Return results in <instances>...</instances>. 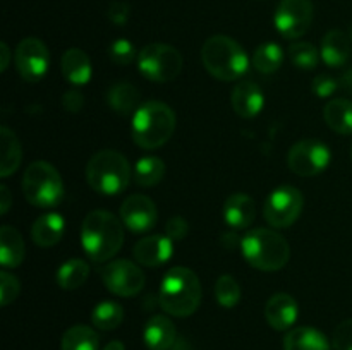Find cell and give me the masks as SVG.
Instances as JSON below:
<instances>
[{
    "instance_id": "cell-1",
    "label": "cell",
    "mask_w": 352,
    "mask_h": 350,
    "mask_svg": "<svg viewBox=\"0 0 352 350\" xmlns=\"http://www.w3.org/2000/svg\"><path fill=\"white\" fill-rule=\"evenodd\" d=\"M124 244V223L113 213L95 209L88 213L81 225V246L95 263L110 261Z\"/></svg>"
},
{
    "instance_id": "cell-2",
    "label": "cell",
    "mask_w": 352,
    "mask_h": 350,
    "mask_svg": "<svg viewBox=\"0 0 352 350\" xmlns=\"http://www.w3.org/2000/svg\"><path fill=\"white\" fill-rule=\"evenodd\" d=\"M158 304L174 318H188L201 304V283L198 275L186 266H175L162 278Z\"/></svg>"
},
{
    "instance_id": "cell-3",
    "label": "cell",
    "mask_w": 352,
    "mask_h": 350,
    "mask_svg": "<svg viewBox=\"0 0 352 350\" xmlns=\"http://www.w3.org/2000/svg\"><path fill=\"white\" fill-rule=\"evenodd\" d=\"M175 113L167 103L146 102L134 112L131 134L133 141L143 150L164 146L175 130Z\"/></svg>"
},
{
    "instance_id": "cell-4",
    "label": "cell",
    "mask_w": 352,
    "mask_h": 350,
    "mask_svg": "<svg viewBox=\"0 0 352 350\" xmlns=\"http://www.w3.org/2000/svg\"><path fill=\"white\" fill-rule=\"evenodd\" d=\"M201 62L219 81H236L248 72L250 58L244 48L226 34H215L203 43Z\"/></svg>"
},
{
    "instance_id": "cell-5",
    "label": "cell",
    "mask_w": 352,
    "mask_h": 350,
    "mask_svg": "<svg viewBox=\"0 0 352 350\" xmlns=\"http://www.w3.org/2000/svg\"><path fill=\"white\" fill-rule=\"evenodd\" d=\"M241 253L246 263L260 271H278L289 263L291 247L278 232L270 229L250 230L243 237Z\"/></svg>"
},
{
    "instance_id": "cell-6",
    "label": "cell",
    "mask_w": 352,
    "mask_h": 350,
    "mask_svg": "<svg viewBox=\"0 0 352 350\" xmlns=\"http://www.w3.org/2000/svg\"><path fill=\"white\" fill-rule=\"evenodd\" d=\"M131 165L122 153L102 150L89 158L86 165V180L93 191L103 196L120 194L129 185Z\"/></svg>"
},
{
    "instance_id": "cell-7",
    "label": "cell",
    "mask_w": 352,
    "mask_h": 350,
    "mask_svg": "<svg viewBox=\"0 0 352 350\" xmlns=\"http://www.w3.org/2000/svg\"><path fill=\"white\" fill-rule=\"evenodd\" d=\"M23 192L28 202L36 208H55L64 199V182L54 165L36 160L24 172Z\"/></svg>"
},
{
    "instance_id": "cell-8",
    "label": "cell",
    "mask_w": 352,
    "mask_h": 350,
    "mask_svg": "<svg viewBox=\"0 0 352 350\" xmlns=\"http://www.w3.org/2000/svg\"><path fill=\"white\" fill-rule=\"evenodd\" d=\"M138 69L150 81L170 82L181 74L182 55L170 45H146L138 55Z\"/></svg>"
},
{
    "instance_id": "cell-9",
    "label": "cell",
    "mask_w": 352,
    "mask_h": 350,
    "mask_svg": "<svg viewBox=\"0 0 352 350\" xmlns=\"http://www.w3.org/2000/svg\"><path fill=\"white\" fill-rule=\"evenodd\" d=\"M305 206L301 191L294 185H280L274 189L263 205V216L274 229L291 226L299 218Z\"/></svg>"
},
{
    "instance_id": "cell-10",
    "label": "cell",
    "mask_w": 352,
    "mask_h": 350,
    "mask_svg": "<svg viewBox=\"0 0 352 350\" xmlns=\"http://www.w3.org/2000/svg\"><path fill=\"white\" fill-rule=\"evenodd\" d=\"M332 160L329 146L322 141L305 139L296 143L287 153V165L299 177H316Z\"/></svg>"
},
{
    "instance_id": "cell-11",
    "label": "cell",
    "mask_w": 352,
    "mask_h": 350,
    "mask_svg": "<svg viewBox=\"0 0 352 350\" xmlns=\"http://www.w3.org/2000/svg\"><path fill=\"white\" fill-rule=\"evenodd\" d=\"M102 281L117 297H134L144 287V273L129 259H113L102 268Z\"/></svg>"
},
{
    "instance_id": "cell-12",
    "label": "cell",
    "mask_w": 352,
    "mask_h": 350,
    "mask_svg": "<svg viewBox=\"0 0 352 350\" xmlns=\"http://www.w3.org/2000/svg\"><path fill=\"white\" fill-rule=\"evenodd\" d=\"M311 0H282L274 16V24L280 36L298 40L308 33L313 23Z\"/></svg>"
},
{
    "instance_id": "cell-13",
    "label": "cell",
    "mask_w": 352,
    "mask_h": 350,
    "mask_svg": "<svg viewBox=\"0 0 352 350\" xmlns=\"http://www.w3.org/2000/svg\"><path fill=\"white\" fill-rule=\"evenodd\" d=\"M16 69L24 81H40L50 65V54L47 45L38 38H24L14 51Z\"/></svg>"
},
{
    "instance_id": "cell-14",
    "label": "cell",
    "mask_w": 352,
    "mask_h": 350,
    "mask_svg": "<svg viewBox=\"0 0 352 350\" xmlns=\"http://www.w3.org/2000/svg\"><path fill=\"white\" fill-rule=\"evenodd\" d=\"M124 226L134 233H144L157 223L158 211L153 199L143 194H133L122 202L119 211Z\"/></svg>"
},
{
    "instance_id": "cell-15",
    "label": "cell",
    "mask_w": 352,
    "mask_h": 350,
    "mask_svg": "<svg viewBox=\"0 0 352 350\" xmlns=\"http://www.w3.org/2000/svg\"><path fill=\"white\" fill-rule=\"evenodd\" d=\"M174 253V240L168 239L167 235H148L141 239L134 246L133 256L140 264L148 268H157L167 263Z\"/></svg>"
},
{
    "instance_id": "cell-16",
    "label": "cell",
    "mask_w": 352,
    "mask_h": 350,
    "mask_svg": "<svg viewBox=\"0 0 352 350\" xmlns=\"http://www.w3.org/2000/svg\"><path fill=\"white\" fill-rule=\"evenodd\" d=\"M299 305L296 299L289 294H275L265 304L267 323L277 331H289L298 321Z\"/></svg>"
},
{
    "instance_id": "cell-17",
    "label": "cell",
    "mask_w": 352,
    "mask_h": 350,
    "mask_svg": "<svg viewBox=\"0 0 352 350\" xmlns=\"http://www.w3.org/2000/svg\"><path fill=\"white\" fill-rule=\"evenodd\" d=\"M230 105H232L234 112L243 119H254L265 105L260 86L250 79L239 81L230 93Z\"/></svg>"
},
{
    "instance_id": "cell-18",
    "label": "cell",
    "mask_w": 352,
    "mask_h": 350,
    "mask_svg": "<svg viewBox=\"0 0 352 350\" xmlns=\"http://www.w3.org/2000/svg\"><path fill=\"white\" fill-rule=\"evenodd\" d=\"M143 340L148 350H170L177 340V329L167 316L155 314L144 326Z\"/></svg>"
},
{
    "instance_id": "cell-19",
    "label": "cell",
    "mask_w": 352,
    "mask_h": 350,
    "mask_svg": "<svg viewBox=\"0 0 352 350\" xmlns=\"http://www.w3.org/2000/svg\"><path fill=\"white\" fill-rule=\"evenodd\" d=\"M256 216V205L253 198L243 192L232 194L227 198L223 205V220L232 230H244L254 222Z\"/></svg>"
},
{
    "instance_id": "cell-20",
    "label": "cell",
    "mask_w": 352,
    "mask_h": 350,
    "mask_svg": "<svg viewBox=\"0 0 352 350\" xmlns=\"http://www.w3.org/2000/svg\"><path fill=\"white\" fill-rule=\"evenodd\" d=\"M60 69L64 78L74 86L88 84L93 74L89 57L81 48H69V50H65V54L62 55Z\"/></svg>"
},
{
    "instance_id": "cell-21",
    "label": "cell",
    "mask_w": 352,
    "mask_h": 350,
    "mask_svg": "<svg viewBox=\"0 0 352 350\" xmlns=\"http://www.w3.org/2000/svg\"><path fill=\"white\" fill-rule=\"evenodd\" d=\"M65 222L58 213H47L40 218L34 220L31 226V237L33 242L40 247H54L60 242L64 235Z\"/></svg>"
},
{
    "instance_id": "cell-22",
    "label": "cell",
    "mask_w": 352,
    "mask_h": 350,
    "mask_svg": "<svg viewBox=\"0 0 352 350\" xmlns=\"http://www.w3.org/2000/svg\"><path fill=\"white\" fill-rule=\"evenodd\" d=\"M323 62L329 67H342L351 57V40L344 31L332 30L323 36L320 48Z\"/></svg>"
},
{
    "instance_id": "cell-23",
    "label": "cell",
    "mask_w": 352,
    "mask_h": 350,
    "mask_svg": "<svg viewBox=\"0 0 352 350\" xmlns=\"http://www.w3.org/2000/svg\"><path fill=\"white\" fill-rule=\"evenodd\" d=\"M284 350H330V342L320 329L299 326L284 336Z\"/></svg>"
},
{
    "instance_id": "cell-24",
    "label": "cell",
    "mask_w": 352,
    "mask_h": 350,
    "mask_svg": "<svg viewBox=\"0 0 352 350\" xmlns=\"http://www.w3.org/2000/svg\"><path fill=\"white\" fill-rule=\"evenodd\" d=\"M26 247L19 230L10 225L0 229V263L3 268H17L24 261Z\"/></svg>"
},
{
    "instance_id": "cell-25",
    "label": "cell",
    "mask_w": 352,
    "mask_h": 350,
    "mask_svg": "<svg viewBox=\"0 0 352 350\" xmlns=\"http://www.w3.org/2000/svg\"><path fill=\"white\" fill-rule=\"evenodd\" d=\"M107 102H109L110 108L119 113V115L134 113L141 106L140 89L131 84V82H117L107 93Z\"/></svg>"
},
{
    "instance_id": "cell-26",
    "label": "cell",
    "mask_w": 352,
    "mask_h": 350,
    "mask_svg": "<svg viewBox=\"0 0 352 350\" xmlns=\"http://www.w3.org/2000/svg\"><path fill=\"white\" fill-rule=\"evenodd\" d=\"M323 119L337 134H352V102L346 98L330 100L323 108Z\"/></svg>"
},
{
    "instance_id": "cell-27",
    "label": "cell",
    "mask_w": 352,
    "mask_h": 350,
    "mask_svg": "<svg viewBox=\"0 0 352 350\" xmlns=\"http://www.w3.org/2000/svg\"><path fill=\"white\" fill-rule=\"evenodd\" d=\"M0 153H2V161H0V175L9 177L10 174L19 168L21 160H23V148H21L19 139L9 127L0 129Z\"/></svg>"
},
{
    "instance_id": "cell-28",
    "label": "cell",
    "mask_w": 352,
    "mask_h": 350,
    "mask_svg": "<svg viewBox=\"0 0 352 350\" xmlns=\"http://www.w3.org/2000/svg\"><path fill=\"white\" fill-rule=\"evenodd\" d=\"M89 277V266L85 259H69L58 268L57 283L64 290H78L79 287L86 283Z\"/></svg>"
},
{
    "instance_id": "cell-29",
    "label": "cell",
    "mask_w": 352,
    "mask_h": 350,
    "mask_svg": "<svg viewBox=\"0 0 352 350\" xmlns=\"http://www.w3.org/2000/svg\"><path fill=\"white\" fill-rule=\"evenodd\" d=\"M165 170H167V167H165L162 158L143 156L134 165V182L141 185V187H153V185L160 184L165 175Z\"/></svg>"
},
{
    "instance_id": "cell-30",
    "label": "cell",
    "mask_w": 352,
    "mask_h": 350,
    "mask_svg": "<svg viewBox=\"0 0 352 350\" xmlns=\"http://www.w3.org/2000/svg\"><path fill=\"white\" fill-rule=\"evenodd\" d=\"M62 350H100L98 335L89 326H71L62 336Z\"/></svg>"
},
{
    "instance_id": "cell-31",
    "label": "cell",
    "mask_w": 352,
    "mask_h": 350,
    "mask_svg": "<svg viewBox=\"0 0 352 350\" xmlns=\"http://www.w3.org/2000/svg\"><path fill=\"white\" fill-rule=\"evenodd\" d=\"M282 64H284V51L280 45L268 41L254 50L253 65L261 74H274L280 69Z\"/></svg>"
},
{
    "instance_id": "cell-32",
    "label": "cell",
    "mask_w": 352,
    "mask_h": 350,
    "mask_svg": "<svg viewBox=\"0 0 352 350\" xmlns=\"http://www.w3.org/2000/svg\"><path fill=\"white\" fill-rule=\"evenodd\" d=\"M93 325L102 331H112L119 328L120 323L124 321V309L122 305L113 301H103L93 309L91 314Z\"/></svg>"
},
{
    "instance_id": "cell-33",
    "label": "cell",
    "mask_w": 352,
    "mask_h": 350,
    "mask_svg": "<svg viewBox=\"0 0 352 350\" xmlns=\"http://www.w3.org/2000/svg\"><path fill=\"white\" fill-rule=\"evenodd\" d=\"M289 58L298 69L311 71L318 65L320 51L316 50L315 45L308 43V41H294L289 47Z\"/></svg>"
},
{
    "instance_id": "cell-34",
    "label": "cell",
    "mask_w": 352,
    "mask_h": 350,
    "mask_svg": "<svg viewBox=\"0 0 352 350\" xmlns=\"http://www.w3.org/2000/svg\"><path fill=\"white\" fill-rule=\"evenodd\" d=\"M215 299L222 307L232 309L241 301V287L230 275H222L215 283Z\"/></svg>"
},
{
    "instance_id": "cell-35",
    "label": "cell",
    "mask_w": 352,
    "mask_h": 350,
    "mask_svg": "<svg viewBox=\"0 0 352 350\" xmlns=\"http://www.w3.org/2000/svg\"><path fill=\"white\" fill-rule=\"evenodd\" d=\"M138 55L140 54L136 51V47L129 40H126V38H119V40L112 41L109 47L110 60L117 65L133 64L138 58Z\"/></svg>"
},
{
    "instance_id": "cell-36",
    "label": "cell",
    "mask_w": 352,
    "mask_h": 350,
    "mask_svg": "<svg viewBox=\"0 0 352 350\" xmlns=\"http://www.w3.org/2000/svg\"><path fill=\"white\" fill-rule=\"evenodd\" d=\"M21 292V283L17 280V277H14L12 273H9L7 270H3L0 273V305L7 307L9 304H12L17 297H19Z\"/></svg>"
},
{
    "instance_id": "cell-37",
    "label": "cell",
    "mask_w": 352,
    "mask_h": 350,
    "mask_svg": "<svg viewBox=\"0 0 352 350\" xmlns=\"http://www.w3.org/2000/svg\"><path fill=\"white\" fill-rule=\"evenodd\" d=\"M333 350H352V319H346L333 329Z\"/></svg>"
},
{
    "instance_id": "cell-38",
    "label": "cell",
    "mask_w": 352,
    "mask_h": 350,
    "mask_svg": "<svg viewBox=\"0 0 352 350\" xmlns=\"http://www.w3.org/2000/svg\"><path fill=\"white\" fill-rule=\"evenodd\" d=\"M337 89H339V82H337V79L332 78V75L322 74L318 75V78L313 79L311 82V91L315 93L318 98H330Z\"/></svg>"
},
{
    "instance_id": "cell-39",
    "label": "cell",
    "mask_w": 352,
    "mask_h": 350,
    "mask_svg": "<svg viewBox=\"0 0 352 350\" xmlns=\"http://www.w3.org/2000/svg\"><path fill=\"white\" fill-rule=\"evenodd\" d=\"M189 232V225L182 216H170L165 225V235L170 240H182Z\"/></svg>"
},
{
    "instance_id": "cell-40",
    "label": "cell",
    "mask_w": 352,
    "mask_h": 350,
    "mask_svg": "<svg viewBox=\"0 0 352 350\" xmlns=\"http://www.w3.org/2000/svg\"><path fill=\"white\" fill-rule=\"evenodd\" d=\"M131 9L126 2H113L109 7V19L117 26H124L129 21Z\"/></svg>"
},
{
    "instance_id": "cell-41",
    "label": "cell",
    "mask_w": 352,
    "mask_h": 350,
    "mask_svg": "<svg viewBox=\"0 0 352 350\" xmlns=\"http://www.w3.org/2000/svg\"><path fill=\"white\" fill-rule=\"evenodd\" d=\"M62 105H64V108L67 112L78 113L81 112L82 105H85V96L79 91H76V89H72V91L64 93V96H62Z\"/></svg>"
},
{
    "instance_id": "cell-42",
    "label": "cell",
    "mask_w": 352,
    "mask_h": 350,
    "mask_svg": "<svg viewBox=\"0 0 352 350\" xmlns=\"http://www.w3.org/2000/svg\"><path fill=\"white\" fill-rule=\"evenodd\" d=\"M10 205H12V198H10V192L7 185H0V213L6 215L9 211Z\"/></svg>"
},
{
    "instance_id": "cell-43",
    "label": "cell",
    "mask_w": 352,
    "mask_h": 350,
    "mask_svg": "<svg viewBox=\"0 0 352 350\" xmlns=\"http://www.w3.org/2000/svg\"><path fill=\"white\" fill-rule=\"evenodd\" d=\"M222 244L226 247H229V249H236V247H239L241 249V244H243V239H239V237L236 235V230L234 232H227L222 235Z\"/></svg>"
},
{
    "instance_id": "cell-44",
    "label": "cell",
    "mask_w": 352,
    "mask_h": 350,
    "mask_svg": "<svg viewBox=\"0 0 352 350\" xmlns=\"http://www.w3.org/2000/svg\"><path fill=\"white\" fill-rule=\"evenodd\" d=\"M0 55H2V62H0V71L6 72L9 67V58H10V50L7 47V43L0 45Z\"/></svg>"
},
{
    "instance_id": "cell-45",
    "label": "cell",
    "mask_w": 352,
    "mask_h": 350,
    "mask_svg": "<svg viewBox=\"0 0 352 350\" xmlns=\"http://www.w3.org/2000/svg\"><path fill=\"white\" fill-rule=\"evenodd\" d=\"M103 350H126V347H124V343L119 342V340H112V342L107 343Z\"/></svg>"
},
{
    "instance_id": "cell-46",
    "label": "cell",
    "mask_w": 352,
    "mask_h": 350,
    "mask_svg": "<svg viewBox=\"0 0 352 350\" xmlns=\"http://www.w3.org/2000/svg\"><path fill=\"white\" fill-rule=\"evenodd\" d=\"M342 84L347 91L352 93V71H347L346 74L342 75Z\"/></svg>"
},
{
    "instance_id": "cell-47",
    "label": "cell",
    "mask_w": 352,
    "mask_h": 350,
    "mask_svg": "<svg viewBox=\"0 0 352 350\" xmlns=\"http://www.w3.org/2000/svg\"><path fill=\"white\" fill-rule=\"evenodd\" d=\"M351 38H352V31H351Z\"/></svg>"
},
{
    "instance_id": "cell-48",
    "label": "cell",
    "mask_w": 352,
    "mask_h": 350,
    "mask_svg": "<svg viewBox=\"0 0 352 350\" xmlns=\"http://www.w3.org/2000/svg\"><path fill=\"white\" fill-rule=\"evenodd\" d=\"M351 156H352V150H351Z\"/></svg>"
}]
</instances>
